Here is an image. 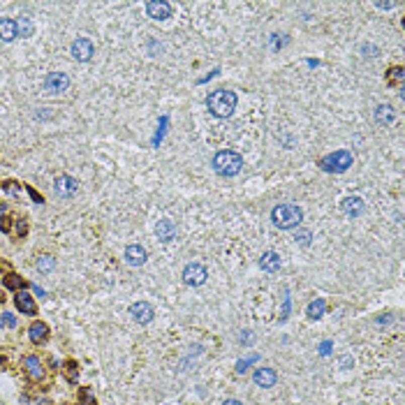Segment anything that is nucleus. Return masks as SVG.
<instances>
[{
    "mask_svg": "<svg viewBox=\"0 0 405 405\" xmlns=\"http://www.w3.org/2000/svg\"><path fill=\"white\" fill-rule=\"evenodd\" d=\"M155 234H158V239H160L162 243H167V241L176 239V225L165 218V220H160V223L155 225Z\"/></svg>",
    "mask_w": 405,
    "mask_h": 405,
    "instance_id": "obj_14",
    "label": "nucleus"
},
{
    "mask_svg": "<svg viewBox=\"0 0 405 405\" xmlns=\"http://www.w3.org/2000/svg\"><path fill=\"white\" fill-rule=\"evenodd\" d=\"M259 268L262 271H266V274H276L280 268V257H278V252H274V250H266L262 257H259Z\"/></svg>",
    "mask_w": 405,
    "mask_h": 405,
    "instance_id": "obj_15",
    "label": "nucleus"
},
{
    "mask_svg": "<svg viewBox=\"0 0 405 405\" xmlns=\"http://www.w3.org/2000/svg\"><path fill=\"white\" fill-rule=\"evenodd\" d=\"M271 220L278 229H292L299 227L303 220V211L299 209L297 204H278L271 211Z\"/></svg>",
    "mask_w": 405,
    "mask_h": 405,
    "instance_id": "obj_2",
    "label": "nucleus"
},
{
    "mask_svg": "<svg viewBox=\"0 0 405 405\" xmlns=\"http://www.w3.org/2000/svg\"><path fill=\"white\" fill-rule=\"evenodd\" d=\"M375 120L380 123V125H389L391 120H394V111H391V107H377L375 109Z\"/></svg>",
    "mask_w": 405,
    "mask_h": 405,
    "instance_id": "obj_20",
    "label": "nucleus"
},
{
    "mask_svg": "<svg viewBox=\"0 0 405 405\" xmlns=\"http://www.w3.org/2000/svg\"><path fill=\"white\" fill-rule=\"evenodd\" d=\"M329 348H331V343H324V345H322V354L329 352Z\"/></svg>",
    "mask_w": 405,
    "mask_h": 405,
    "instance_id": "obj_37",
    "label": "nucleus"
},
{
    "mask_svg": "<svg viewBox=\"0 0 405 405\" xmlns=\"http://www.w3.org/2000/svg\"><path fill=\"white\" fill-rule=\"evenodd\" d=\"M72 58L75 60H79V63H86V60H91L93 58V42L86 40V37H77L75 42H72Z\"/></svg>",
    "mask_w": 405,
    "mask_h": 405,
    "instance_id": "obj_8",
    "label": "nucleus"
},
{
    "mask_svg": "<svg viewBox=\"0 0 405 405\" xmlns=\"http://www.w3.org/2000/svg\"><path fill=\"white\" fill-rule=\"evenodd\" d=\"M0 326H5V329H14L17 326V317L12 313H0Z\"/></svg>",
    "mask_w": 405,
    "mask_h": 405,
    "instance_id": "obj_27",
    "label": "nucleus"
},
{
    "mask_svg": "<svg viewBox=\"0 0 405 405\" xmlns=\"http://www.w3.org/2000/svg\"><path fill=\"white\" fill-rule=\"evenodd\" d=\"M70 88V77L65 72H51V75L44 79V91L51 93V95H58Z\"/></svg>",
    "mask_w": 405,
    "mask_h": 405,
    "instance_id": "obj_6",
    "label": "nucleus"
},
{
    "mask_svg": "<svg viewBox=\"0 0 405 405\" xmlns=\"http://www.w3.org/2000/svg\"><path fill=\"white\" fill-rule=\"evenodd\" d=\"M324 308H326V303L322 301V299H315V301L308 306V317L310 320H320L322 315H324Z\"/></svg>",
    "mask_w": 405,
    "mask_h": 405,
    "instance_id": "obj_21",
    "label": "nucleus"
},
{
    "mask_svg": "<svg viewBox=\"0 0 405 405\" xmlns=\"http://www.w3.org/2000/svg\"><path fill=\"white\" fill-rule=\"evenodd\" d=\"M0 229H3V232H10V218H0Z\"/></svg>",
    "mask_w": 405,
    "mask_h": 405,
    "instance_id": "obj_32",
    "label": "nucleus"
},
{
    "mask_svg": "<svg viewBox=\"0 0 405 405\" xmlns=\"http://www.w3.org/2000/svg\"><path fill=\"white\" fill-rule=\"evenodd\" d=\"M33 292L37 294V297H46V292L42 290V287H37V285H33Z\"/></svg>",
    "mask_w": 405,
    "mask_h": 405,
    "instance_id": "obj_35",
    "label": "nucleus"
},
{
    "mask_svg": "<svg viewBox=\"0 0 405 405\" xmlns=\"http://www.w3.org/2000/svg\"><path fill=\"white\" fill-rule=\"evenodd\" d=\"M17 30H19V35H21V37H30V35H33V30H35L30 17H21V19H19Z\"/></svg>",
    "mask_w": 405,
    "mask_h": 405,
    "instance_id": "obj_22",
    "label": "nucleus"
},
{
    "mask_svg": "<svg viewBox=\"0 0 405 405\" xmlns=\"http://www.w3.org/2000/svg\"><path fill=\"white\" fill-rule=\"evenodd\" d=\"M343 211L350 218L361 216V213H364V199H361V197H345V199H343Z\"/></svg>",
    "mask_w": 405,
    "mask_h": 405,
    "instance_id": "obj_17",
    "label": "nucleus"
},
{
    "mask_svg": "<svg viewBox=\"0 0 405 405\" xmlns=\"http://www.w3.org/2000/svg\"><path fill=\"white\" fill-rule=\"evenodd\" d=\"M146 250H144L142 245H127L125 248V262L130 264V266H142L144 262H146Z\"/></svg>",
    "mask_w": 405,
    "mask_h": 405,
    "instance_id": "obj_13",
    "label": "nucleus"
},
{
    "mask_svg": "<svg viewBox=\"0 0 405 405\" xmlns=\"http://www.w3.org/2000/svg\"><path fill=\"white\" fill-rule=\"evenodd\" d=\"M28 192H30V197H33V201H35V204H42V201H44V199H42V194H37L33 188H28Z\"/></svg>",
    "mask_w": 405,
    "mask_h": 405,
    "instance_id": "obj_31",
    "label": "nucleus"
},
{
    "mask_svg": "<svg viewBox=\"0 0 405 405\" xmlns=\"http://www.w3.org/2000/svg\"><path fill=\"white\" fill-rule=\"evenodd\" d=\"M130 315H132V320L139 322V324H149V322L153 320V306L146 301H137L130 306Z\"/></svg>",
    "mask_w": 405,
    "mask_h": 405,
    "instance_id": "obj_9",
    "label": "nucleus"
},
{
    "mask_svg": "<svg viewBox=\"0 0 405 405\" xmlns=\"http://www.w3.org/2000/svg\"><path fill=\"white\" fill-rule=\"evenodd\" d=\"M243 167V158H241L236 151H220L213 158V169L220 174V176H236Z\"/></svg>",
    "mask_w": 405,
    "mask_h": 405,
    "instance_id": "obj_3",
    "label": "nucleus"
},
{
    "mask_svg": "<svg viewBox=\"0 0 405 405\" xmlns=\"http://www.w3.org/2000/svg\"><path fill=\"white\" fill-rule=\"evenodd\" d=\"M236 93L234 91H213L206 100V107L211 109L216 118H229L236 109Z\"/></svg>",
    "mask_w": 405,
    "mask_h": 405,
    "instance_id": "obj_1",
    "label": "nucleus"
},
{
    "mask_svg": "<svg viewBox=\"0 0 405 405\" xmlns=\"http://www.w3.org/2000/svg\"><path fill=\"white\" fill-rule=\"evenodd\" d=\"M252 380H255V384H259L262 389H271L276 384V380H278V375H276L274 368H257Z\"/></svg>",
    "mask_w": 405,
    "mask_h": 405,
    "instance_id": "obj_12",
    "label": "nucleus"
},
{
    "mask_svg": "<svg viewBox=\"0 0 405 405\" xmlns=\"http://www.w3.org/2000/svg\"><path fill=\"white\" fill-rule=\"evenodd\" d=\"M223 405H243V403H241V400H236V398H229V400H225Z\"/></svg>",
    "mask_w": 405,
    "mask_h": 405,
    "instance_id": "obj_36",
    "label": "nucleus"
},
{
    "mask_svg": "<svg viewBox=\"0 0 405 405\" xmlns=\"http://www.w3.org/2000/svg\"><path fill=\"white\" fill-rule=\"evenodd\" d=\"M5 287L7 290H17L19 292L21 287H26V283H23L17 274H10V276H5Z\"/></svg>",
    "mask_w": 405,
    "mask_h": 405,
    "instance_id": "obj_25",
    "label": "nucleus"
},
{
    "mask_svg": "<svg viewBox=\"0 0 405 405\" xmlns=\"http://www.w3.org/2000/svg\"><path fill=\"white\" fill-rule=\"evenodd\" d=\"M28 336L33 343H44L46 338H49V326H46L44 322H35V324H30Z\"/></svg>",
    "mask_w": 405,
    "mask_h": 405,
    "instance_id": "obj_19",
    "label": "nucleus"
},
{
    "mask_svg": "<svg viewBox=\"0 0 405 405\" xmlns=\"http://www.w3.org/2000/svg\"><path fill=\"white\" fill-rule=\"evenodd\" d=\"M14 303H17L19 313H23V315H35L37 313V308H35V299H33V294H28V292H17Z\"/></svg>",
    "mask_w": 405,
    "mask_h": 405,
    "instance_id": "obj_11",
    "label": "nucleus"
},
{
    "mask_svg": "<svg viewBox=\"0 0 405 405\" xmlns=\"http://www.w3.org/2000/svg\"><path fill=\"white\" fill-rule=\"evenodd\" d=\"M294 241H297V243H301V245H308L310 243V232H306V229H303V232L294 234Z\"/></svg>",
    "mask_w": 405,
    "mask_h": 405,
    "instance_id": "obj_29",
    "label": "nucleus"
},
{
    "mask_svg": "<svg viewBox=\"0 0 405 405\" xmlns=\"http://www.w3.org/2000/svg\"><path fill=\"white\" fill-rule=\"evenodd\" d=\"M167 123H169V120H167V118H160V130H158V134H155V139H153V142H155V146L160 144L162 134H165V130H167Z\"/></svg>",
    "mask_w": 405,
    "mask_h": 405,
    "instance_id": "obj_30",
    "label": "nucleus"
},
{
    "mask_svg": "<svg viewBox=\"0 0 405 405\" xmlns=\"http://www.w3.org/2000/svg\"><path fill=\"white\" fill-rule=\"evenodd\" d=\"M77 181L72 176H68V174H63V176L56 178V185H53V190H56L58 197H72V194L77 192Z\"/></svg>",
    "mask_w": 405,
    "mask_h": 405,
    "instance_id": "obj_10",
    "label": "nucleus"
},
{
    "mask_svg": "<svg viewBox=\"0 0 405 405\" xmlns=\"http://www.w3.org/2000/svg\"><path fill=\"white\" fill-rule=\"evenodd\" d=\"M53 266H56V259H53L51 255H42L40 259H37V271H42V274L53 271Z\"/></svg>",
    "mask_w": 405,
    "mask_h": 405,
    "instance_id": "obj_24",
    "label": "nucleus"
},
{
    "mask_svg": "<svg viewBox=\"0 0 405 405\" xmlns=\"http://www.w3.org/2000/svg\"><path fill=\"white\" fill-rule=\"evenodd\" d=\"M0 301H3V294H0Z\"/></svg>",
    "mask_w": 405,
    "mask_h": 405,
    "instance_id": "obj_38",
    "label": "nucleus"
},
{
    "mask_svg": "<svg viewBox=\"0 0 405 405\" xmlns=\"http://www.w3.org/2000/svg\"><path fill=\"white\" fill-rule=\"evenodd\" d=\"M146 14L155 21H165L174 14V7L169 3H162V0H151V3H146Z\"/></svg>",
    "mask_w": 405,
    "mask_h": 405,
    "instance_id": "obj_7",
    "label": "nucleus"
},
{
    "mask_svg": "<svg viewBox=\"0 0 405 405\" xmlns=\"http://www.w3.org/2000/svg\"><path fill=\"white\" fill-rule=\"evenodd\" d=\"M79 405H84V403H79Z\"/></svg>",
    "mask_w": 405,
    "mask_h": 405,
    "instance_id": "obj_39",
    "label": "nucleus"
},
{
    "mask_svg": "<svg viewBox=\"0 0 405 405\" xmlns=\"http://www.w3.org/2000/svg\"><path fill=\"white\" fill-rule=\"evenodd\" d=\"M17 35H19L17 21H12V19H0V40H3V42H12Z\"/></svg>",
    "mask_w": 405,
    "mask_h": 405,
    "instance_id": "obj_18",
    "label": "nucleus"
},
{
    "mask_svg": "<svg viewBox=\"0 0 405 405\" xmlns=\"http://www.w3.org/2000/svg\"><path fill=\"white\" fill-rule=\"evenodd\" d=\"M5 190L10 194H14V197H19V194H21V185H19L17 181H7L5 183Z\"/></svg>",
    "mask_w": 405,
    "mask_h": 405,
    "instance_id": "obj_28",
    "label": "nucleus"
},
{
    "mask_svg": "<svg viewBox=\"0 0 405 405\" xmlns=\"http://www.w3.org/2000/svg\"><path fill=\"white\" fill-rule=\"evenodd\" d=\"M17 229H19V234H26V232H28V225H26V223H23V220H19V223H17Z\"/></svg>",
    "mask_w": 405,
    "mask_h": 405,
    "instance_id": "obj_33",
    "label": "nucleus"
},
{
    "mask_svg": "<svg viewBox=\"0 0 405 405\" xmlns=\"http://www.w3.org/2000/svg\"><path fill=\"white\" fill-rule=\"evenodd\" d=\"M206 278H209V271H206L204 264H188V266L183 268V283L185 285H192V287H199L206 283Z\"/></svg>",
    "mask_w": 405,
    "mask_h": 405,
    "instance_id": "obj_5",
    "label": "nucleus"
},
{
    "mask_svg": "<svg viewBox=\"0 0 405 405\" xmlns=\"http://www.w3.org/2000/svg\"><path fill=\"white\" fill-rule=\"evenodd\" d=\"M387 81L389 84H396V86H403L405 81V70L403 68H391L387 72Z\"/></svg>",
    "mask_w": 405,
    "mask_h": 405,
    "instance_id": "obj_23",
    "label": "nucleus"
},
{
    "mask_svg": "<svg viewBox=\"0 0 405 405\" xmlns=\"http://www.w3.org/2000/svg\"><path fill=\"white\" fill-rule=\"evenodd\" d=\"M65 375H68L70 382H77V380H79V371H77L75 361H68V364H65Z\"/></svg>",
    "mask_w": 405,
    "mask_h": 405,
    "instance_id": "obj_26",
    "label": "nucleus"
},
{
    "mask_svg": "<svg viewBox=\"0 0 405 405\" xmlns=\"http://www.w3.org/2000/svg\"><path fill=\"white\" fill-rule=\"evenodd\" d=\"M377 7H382V10H391V7H396V3H377Z\"/></svg>",
    "mask_w": 405,
    "mask_h": 405,
    "instance_id": "obj_34",
    "label": "nucleus"
},
{
    "mask_svg": "<svg viewBox=\"0 0 405 405\" xmlns=\"http://www.w3.org/2000/svg\"><path fill=\"white\" fill-rule=\"evenodd\" d=\"M350 165H352V153H350V151H336V153L322 158V162H320L322 169L333 171V174H343V171H348Z\"/></svg>",
    "mask_w": 405,
    "mask_h": 405,
    "instance_id": "obj_4",
    "label": "nucleus"
},
{
    "mask_svg": "<svg viewBox=\"0 0 405 405\" xmlns=\"http://www.w3.org/2000/svg\"><path fill=\"white\" fill-rule=\"evenodd\" d=\"M23 366H26V373H28L30 380H42L44 377V371H42V361L35 357V354H28L23 359Z\"/></svg>",
    "mask_w": 405,
    "mask_h": 405,
    "instance_id": "obj_16",
    "label": "nucleus"
}]
</instances>
